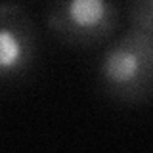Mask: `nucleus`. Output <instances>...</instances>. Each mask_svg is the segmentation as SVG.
I'll use <instances>...</instances> for the list:
<instances>
[{"label":"nucleus","instance_id":"7ed1b4c3","mask_svg":"<svg viewBox=\"0 0 153 153\" xmlns=\"http://www.w3.org/2000/svg\"><path fill=\"white\" fill-rule=\"evenodd\" d=\"M38 57V31L29 12L16 2H0V84L31 73Z\"/></svg>","mask_w":153,"mask_h":153},{"label":"nucleus","instance_id":"f03ea898","mask_svg":"<svg viewBox=\"0 0 153 153\" xmlns=\"http://www.w3.org/2000/svg\"><path fill=\"white\" fill-rule=\"evenodd\" d=\"M121 12L115 0H52L46 27L69 48H98L115 38Z\"/></svg>","mask_w":153,"mask_h":153},{"label":"nucleus","instance_id":"20e7f679","mask_svg":"<svg viewBox=\"0 0 153 153\" xmlns=\"http://www.w3.org/2000/svg\"><path fill=\"white\" fill-rule=\"evenodd\" d=\"M128 27L153 35V0H126Z\"/></svg>","mask_w":153,"mask_h":153},{"label":"nucleus","instance_id":"f257e3e1","mask_svg":"<svg viewBox=\"0 0 153 153\" xmlns=\"http://www.w3.org/2000/svg\"><path fill=\"white\" fill-rule=\"evenodd\" d=\"M98 86L123 105H146L153 94V35L130 29L105 44L98 61Z\"/></svg>","mask_w":153,"mask_h":153}]
</instances>
